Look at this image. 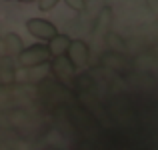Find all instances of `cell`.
I'll use <instances>...</instances> for the list:
<instances>
[{"label":"cell","mask_w":158,"mask_h":150,"mask_svg":"<svg viewBox=\"0 0 158 150\" xmlns=\"http://www.w3.org/2000/svg\"><path fill=\"white\" fill-rule=\"evenodd\" d=\"M50 58L52 56L48 52L46 44H32V46L20 50L16 60L22 68H38V66H44Z\"/></svg>","instance_id":"cell-1"},{"label":"cell","mask_w":158,"mask_h":150,"mask_svg":"<svg viewBox=\"0 0 158 150\" xmlns=\"http://www.w3.org/2000/svg\"><path fill=\"white\" fill-rule=\"evenodd\" d=\"M66 58H68L70 62H72L74 68H86L90 62V48L88 44L84 42V40H72L70 38V44L68 48H66Z\"/></svg>","instance_id":"cell-2"},{"label":"cell","mask_w":158,"mask_h":150,"mask_svg":"<svg viewBox=\"0 0 158 150\" xmlns=\"http://www.w3.org/2000/svg\"><path fill=\"white\" fill-rule=\"evenodd\" d=\"M26 30L30 32L34 38L44 40V42H48L54 34H58V28L54 26L52 22L44 20V18H30V20H26Z\"/></svg>","instance_id":"cell-3"},{"label":"cell","mask_w":158,"mask_h":150,"mask_svg":"<svg viewBox=\"0 0 158 150\" xmlns=\"http://www.w3.org/2000/svg\"><path fill=\"white\" fill-rule=\"evenodd\" d=\"M52 60V72H54V76L58 78V80H62V82H70V80H74V76H76V68L72 66V62L66 58V54H62V56H54L50 58Z\"/></svg>","instance_id":"cell-4"},{"label":"cell","mask_w":158,"mask_h":150,"mask_svg":"<svg viewBox=\"0 0 158 150\" xmlns=\"http://www.w3.org/2000/svg\"><path fill=\"white\" fill-rule=\"evenodd\" d=\"M68 44H70V36H66V34H54L50 40L46 42V48H48V52H50V56H62V54H66V48H68Z\"/></svg>","instance_id":"cell-5"},{"label":"cell","mask_w":158,"mask_h":150,"mask_svg":"<svg viewBox=\"0 0 158 150\" xmlns=\"http://www.w3.org/2000/svg\"><path fill=\"white\" fill-rule=\"evenodd\" d=\"M110 22H112V12L110 8H102L100 14L94 20V34L96 36H106L110 32Z\"/></svg>","instance_id":"cell-6"},{"label":"cell","mask_w":158,"mask_h":150,"mask_svg":"<svg viewBox=\"0 0 158 150\" xmlns=\"http://www.w3.org/2000/svg\"><path fill=\"white\" fill-rule=\"evenodd\" d=\"M2 42H4V50H6V54H14V56H18V52L24 48L22 38H20L18 34H14V32L6 34Z\"/></svg>","instance_id":"cell-7"},{"label":"cell","mask_w":158,"mask_h":150,"mask_svg":"<svg viewBox=\"0 0 158 150\" xmlns=\"http://www.w3.org/2000/svg\"><path fill=\"white\" fill-rule=\"evenodd\" d=\"M64 2H66V6H68V8H72V10H76V12H82L86 8L84 0H64Z\"/></svg>","instance_id":"cell-8"},{"label":"cell","mask_w":158,"mask_h":150,"mask_svg":"<svg viewBox=\"0 0 158 150\" xmlns=\"http://www.w3.org/2000/svg\"><path fill=\"white\" fill-rule=\"evenodd\" d=\"M36 2H38V8L42 12H48V10H52V8L56 6L60 0H36Z\"/></svg>","instance_id":"cell-9"},{"label":"cell","mask_w":158,"mask_h":150,"mask_svg":"<svg viewBox=\"0 0 158 150\" xmlns=\"http://www.w3.org/2000/svg\"><path fill=\"white\" fill-rule=\"evenodd\" d=\"M20 2H36V0H20Z\"/></svg>","instance_id":"cell-10"}]
</instances>
